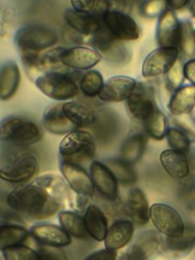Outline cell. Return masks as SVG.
I'll list each match as a JSON object with an SVG mask.
<instances>
[{"instance_id": "6da1fadb", "label": "cell", "mask_w": 195, "mask_h": 260, "mask_svg": "<svg viewBox=\"0 0 195 260\" xmlns=\"http://www.w3.org/2000/svg\"><path fill=\"white\" fill-rule=\"evenodd\" d=\"M7 205L34 219H45L56 214L61 202L51 197L41 187L29 184L12 190L6 198Z\"/></svg>"}, {"instance_id": "7a4b0ae2", "label": "cell", "mask_w": 195, "mask_h": 260, "mask_svg": "<svg viewBox=\"0 0 195 260\" xmlns=\"http://www.w3.org/2000/svg\"><path fill=\"white\" fill-rule=\"evenodd\" d=\"M96 152L93 136L84 130L77 129L65 135L59 144L60 161L84 167L91 164Z\"/></svg>"}, {"instance_id": "3957f363", "label": "cell", "mask_w": 195, "mask_h": 260, "mask_svg": "<svg viewBox=\"0 0 195 260\" xmlns=\"http://www.w3.org/2000/svg\"><path fill=\"white\" fill-rule=\"evenodd\" d=\"M0 138L15 146H29L42 139V131L31 120L10 115L2 119L0 123Z\"/></svg>"}, {"instance_id": "277c9868", "label": "cell", "mask_w": 195, "mask_h": 260, "mask_svg": "<svg viewBox=\"0 0 195 260\" xmlns=\"http://www.w3.org/2000/svg\"><path fill=\"white\" fill-rule=\"evenodd\" d=\"M35 84L38 89L49 99L57 102H66L79 92V83L73 78L72 73L51 70L39 75Z\"/></svg>"}, {"instance_id": "5b68a950", "label": "cell", "mask_w": 195, "mask_h": 260, "mask_svg": "<svg viewBox=\"0 0 195 260\" xmlns=\"http://www.w3.org/2000/svg\"><path fill=\"white\" fill-rule=\"evenodd\" d=\"M58 40V34L43 24H26L19 27L14 35V43L18 50L38 53L52 49Z\"/></svg>"}, {"instance_id": "8992f818", "label": "cell", "mask_w": 195, "mask_h": 260, "mask_svg": "<svg viewBox=\"0 0 195 260\" xmlns=\"http://www.w3.org/2000/svg\"><path fill=\"white\" fill-rule=\"evenodd\" d=\"M150 219L158 233L166 237H178L185 231L181 214L165 203H154L150 206Z\"/></svg>"}, {"instance_id": "52a82bcc", "label": "cell", "mask_w": 195, "mask_h": 260, "mask_svg": "<svg viewBox=\"0 0 195 260\" xmlns=\"http://www.w3.org/2000/svg\"><path fill=\"white\" fill-rule=\"evenodd\" d=\"M38 172V158L30 152H24L14 157L8 165L2 166L0 177L8 183L21 184L32 179Z\"/></svg>"}, {"instance_id": "ba28073f", "label": "cell", "mask_w": 195, "mask_h": 260, "mask_svg": "<svg viewBox=\"0 0 195 260\" xmlns=\"http://www.w3.org/2000/svg\"><path fill=\"white\" fill-rule=\"evenodd\" d=\"M105 27L120 41H136L140 37V28L134 18L121 10L110 9L103 16Z\"/></svg>"}, {"instance_id": "9c48e42d", "label": "cell", "mask_w": 195, "mask_h": 260, "mask_svg": "<svg viewBox=\"0 0 195 260\" xmlns=\"http://www.w3.org/2000/svg\"><path fill=\"white\" fill-rule=\"evenodd\" d=\"M178 48L158 47L151 51L144 59L141 67L143 77H156L167 74L179 59Z\"/></svg>"}, {"instance_id": "30bf717a", "label": "cell", "mask_w": 195, "mask_h": 260, "mask_svg": "<svg viewBox=\"0 0 195 260\" xmlns=\"http://www.w3.org/2000/svg\"><path fill=\"white\" fill-rule=\"evenodd\" d=\"M137 85V81L130 76H112L105 81L98 98L106 103L126 102L136 90Z\"/></svg>"}, {"instance_id": "8fae6325", "label": "cell", "mask_w": 195, "mask_h": 260, "mask_svg": "<svg viewBox=\"0 0 195 260\" xmlns=\"http://www.w3.org/2000/svg\"><path fill=\"white\" fill-rule=\"evenodd\" d=\"M102 60V55L93 48L74 46L65 48L60 57V62L72 70H90Z\"/></svg>"}, {"instance_id": "7c38bea8", "label": "cell", "mask_w": 195, "mask_h": 260, "mask_svg": "<svg viewBox=\"0 0 195 260\" xmlns=\"http://www.w3.org/2000/svg\"><path fill=\"white\" fill-rule=\"evenodd\" d=\"M59 169L71 190L80 197L90 198L94 194V185L90 175L83 167L60 161Z\"/></svg>"}, {"instance_id": "4fadbf2b", "label": "cell", "mask_w": 195, "mask_h": 260, "mask_svg": "<svg viewBox=\"0 0 195 260\" xmlns=\"http://www.w3.org/2000/svg\"><path fill=\"white\" fill-rule=\"evenodd\" d=\"M164 238L154 230L140 232L127 253L135 260H151L160 251Z\"/></svg>"}, {"instance_id": "5bb4252c", "label": "cell", "mask_w": 195, "mask_h": 260, "mask_svg": "<svg viewBox=\"0 0 195 260\" xmlns=\"http://www.w3.org/2000/svg\"><path fill=\"white\" fill-rule=\"evenodd\" d=\"M89 175L94 188L108 200L118 198V181L109 167L100 160H93L89 165Z\"/></svg>"}, {"instance_id": "9a60e30c", "label": "cell", "mask_w": 195, "mask_h": 260, "mask_svg": "<svg viewBox=\"0 0 195 260\" xmlns=\"http://www.w3.org/2000/svg\"><path fill=\"white\" fill-rule=\"evenodd\" d=\"M181 36V21L173 9L166 10L157 20L155 39L158 47L178 48Z\"/></svg>"}, {"instance_id": "2e32d148", "label": "cell", "mask_w": 195, "mask_h": 260, "mask_svg": "<svg viewBox=\"0 0 195 260\" xmlns=\"http://www.w3.org/2000/svg\"><path fill=\"white\" fill-rule=\"evenodd\" d=\"M126 109L132 120L143 125L158 107L153 98L143 87L137 85L136 90L126 101Z\"/></svg>"}, {"instance_id": "e0dca14e", "label": "cell", "mask_w": 195, "mask_h": 260, "mask_svg": "<svg viewBox=\"0 0 195 260\" xmlns=\"http://www.w3.org/2000/svg\"><path fill=\"white\" fill-rule=\"evenodd\" d=\"M42 123L48 132L55 135H67L70 132L79 129L66 116L63 110V103H56L48 106L43 113Z\"/></svg>"}, {"instance_id": "ac0fdd59", "label": "cell", "mask_w": 195, "mask_h": 260, "mask_svg": "<svg viewBox=\"0 0 195 260\" xmlns=\"http://www.w3.org/2000/svg\"><path fill=\"white\" fill-rule=\"evenodd\" d=\"M30 236L40 245L51 247H66L72 242L71 236L60 225L38 223L30 228Z\"/></svg>"}, {"instance_id": "d6986e66", "label": "cell", "mask_w": 195, "mask_h": 260, "mask_svg": "<svg viewBox=\"0 0 195 260\" xmlns=\"http://www.w3.org/2000/svg\"><path fill=\"white\" fill-rule=\"evenodd\" d=\"M64 19L73 30L86 37L92 38L103 28L102 19L92 12H82L71 8L64 12Z\"/></svg>"}, {"instance_id": "ffe728a7", "label": "cell", "mask_w": 195, "mask_h": 260, "mask_svg": "<svg viewBox=\"0 0 195 260\" xmlns=\"http://www.w3.org/2000/svg\"><path fill=\"white\" fill-rule=\"evenodd\" d=\"M122 41L116 39L106 27L103 28L92 37L91 44L93 49H95L103 57L106 56L107 59L113 62H121L125 58L126 48L121 44Z\"/></svg>"}, {"instance_id": "44dd1931", "label": "cell", "mask_w": 195, "mask_h": 260, "mask_svg": "<svg viewBox=\"0 0 195 260\" xmlns=\"http://www.w3.org/2000/svg\"><path fill=\"white\" fill-rule=\"evenodd\" d=\"M195 247V226L188 224L185 231L178 237H166L160 252L170 257H182L187 255Z\"/></svg>"}, {"instance_id": "7402d4cb", "label": "cell", "mask_w": 195, "mask_h": 260, "mask_svg": "<svg viewBox=\"0 0 195 260\" xmlns=\"http://www.w3.org/2000/svg\"><path fill=\"white\" fill-rule=\"evenodd\" d=\"M126 212L131 221L144 225L150 219V207L146 195L140 188H132L126 201Z\"/></svg>"}, {"instance_id": "603a6c76", "label": "cell", "mask_w": 195, "mask_h": 260, "mask_svg": "<svg viewBox=\"0 0 195 260\" xmlns=\"http://www.w3.org/2000/svg\"><path fill=\"white\" fill-rule=\"evenodd\" d=\"M32 184L41 187L51 197L60 202L68 201L71 198V188L63 176L53 173L44 174L35 179Z\"/></svg>"}, {"instance_id": "cb8c5ba5", "label": "cell", "mask_w": 195, "mask_h": 260, "mask_svg": "<svg viewBox=\"0 0 195 260\" xmlns=\"http://www.w3.org/2000/svg\"><path fill=\"white\" fill-rule=\"evenodd\" d=\"M134 222L129 219H118L108 230L105 238V247L110 250H119L125 247L132 239Z\"/></svg>"}, {"instance_id": "d4e9b609", "label": "cell", "mask_w": 195, "mask_h": 260, "mask_svg": "<svg viewBox=\"0 0 195 260\" xmlns=\"http://www.w3.org/2000/svg\"><path fill=\"white\" fill-rule=\"evenodd\" d=\"M159 161L164 170L175 179H184L190 173L189 159L183 152L166 149L160 152Z\"/></svg>"}, {"instance_id": "484cf974", "label": "cell", "mask_w": 195, "mask_h": 260, "mask_svg": "<svg viewBox=\"0 0 195 260\" xmlns=\"http://www.w3.org/2000/svg\"><path fill=\"white\" fill-rule=\"evenodd\" d=\"M83 218L88 236L98 242L105 241L109 226L104 211L98 205L88 204L84 209Z\"/></svg>"}, {"instance_id": "4316f807", "label": "cell", "mask_w": 195, "mask_h": 260, "mask_svg": "<svg viewBox=\"0 0 195 260\" xmlns=\"http://www.w3.org/2000/svg\"><path fill=\"white\" fill-rule=\"evenodd\" d=\"M20 83V71L17 63L13 60L4 62L0 69V99L10 100L17 91Z\"/></svg>"}, {"instance_id": "83f0119b", "label": "cell", "mask_w": 195, "mask_h": 260, "mask_svg": "<svg viewBox=\"0 0 195 260\" xmlns=\"http://www.w3.org/2000/svg\"><path fill=\"white\" fill-rule=\"evenodd\" d=\"M195 108V85H183L173 93L168 109L174 116L189 114Z\"/></svg>"}, {"instance_id": "f1b7e54d", "label": "cell", "mask_w": 195, "mask_h": 260, "mask_svg": "<svg viewBox=\"0 0 195 260\" xmlns=\"http://www.w3.org/2000/svg\"><path fill=\"white\" fill-rule=\"evenodd\" d=\"M63 110L69 120L78 128L87 127L95 123L96 115L87 105L80 102H65Z\"/></svg>"}, {"instance_id": "f546056e", "label": "cell", "mask_w": 195, "mask_h": 260, "mask_svg": "<svg viewBox=\"0 0 195 260\" xmlns=\"http://www.w3.org/2000/svg\"><path fill=\"white\" fill-rule=\"evenodd\" d=\"M146 140L142 133L135 132L129 135L120 147V158L129 165L136 164L144 153Z\"/></svg>"}, {"instance_id": "4dcf8cb0", "label": "cell", "mask_w": 195, "mask_h": 260, "mask_svg": "<svg viewBox=\"0 0 195 260\" xmlns=\"http://www.w3.org/2000/svg\"><path fill=\"white\" fill-rule=\"evenodd\" d=\"M58 219L60 225L72 237L77 239H83L88 234L85 228L84 218L75 211L62 210L58 213Z\"/></svg>"}, {"instance_id": "1f68e13d", "label": "cell", "mask_w": 195, "mask_h": 260, "mask_svg": "<svg viewBox=\"0 0 195 260\" xmlns=\"http://www.w3.org/2000/svg\"><path fill=\"white\" fill-rule=\"evenodd\" d=\"M28 237V231L21 225L2 224L0 226V250L6 247L24 244Z\"/></svg>"}, {"instance_id": "d6a6232c", "label": "cell", "mask_w": 195, "mask_h": 260, "mask_svg": "<svg viewBox=\"0 0 195 260\" xmlns=\"http://www.w3.org/2000/svg\"><path fill=\"white\" fill-rule=\"evenodd\" d=\"M105 164L112 171L117 181L123 185H132L134 184L138 177L132 166L123 159L119 158H108Z\"/></svg>"}, {"instance_id": "836d02e7", "label": "cell", "mask_w": 195, "mask_h": 260, "mask_svg": "<svg viewBox=\"0 0 195 260\" xmlns=\"http://www.w3.org/2000/svg\"><path fill=\"white\" fill-rule=\"evenodd\" d=\"M143 127L145 132L155 140L164 139L170 128L167 117L159 108L143 123Z\"/></svg>"}, {"instance_id": "e575fe53", "label": "cell", "mask_w": 195, "mask_h": 260, "mask_svg": "<svg viewBox=\"0 0 195 260\" xmlns=\"http://www.w3.org/2000/svg\"><path fill=\"white\" fill-rule=\"evenodd\" d=\"M180 56L193 59L195 56V28L188 20L181 21V36L178 46Z\"/></svg>"}, {"instance_id": "d590c367", "label": "cell", "mask_w": 195, "mask_h": 260, "mask_svg": "<svg viewBox=\"0 0 195 260\" xmlns=\"http://www.w3.org/2000/svg\"><path fill=\"white\" fill-rule=\"evenodd\" d=\"M104 84V77L100 71L87 70L80 78L79 89L85 96L94 98L99 96Z\"/></svg>"}, {"instance_id": "8d00e7d4", "label": "cell", "mask_w": 195, "mask_h": 260, "mask_svg": "<svg viewBox=\"0 0 195 260\" xmlns=\"http://www.w3.org/2000/svg\"><path fill=\"white\" fill-rule=\"evenodd\" d=\"M1 254L4 260H42L39 252L25 244L6 247Z\"/></svg>"}, {"instance_id": "74e56055", "label": "cell", "mask_w": 195, "mask_h": 260, "mask_svg": "<svg viewBox=\"0 0 195 260\" xmlns=\"http://www.w3.org/2000/svg\"><path fill=\"white\" fill-rule=\"evenodd\" d=\"M166 138L171 149L183 152L185 154L189 152L191 139L179 127H170L167 132Z\"/></svg>"}, {"instance_id": "f35d334b", "label": "cell", "mask_w": 195, "mask_h": 260, "mask_svg": "<svg viewBox=\"0 0 195 260\" xmlns=\"http://www.w3.org/2000/svg\"><path fill=\"white\" fill-rule=\"evenodd\" d=\"M168 0H143L140 5V13L146 18H155L168 10Z\"/></svg>"}, {"instance_id": "ab89813d", "label": "cell", "mask_w": 195, "mask_h": 260, "mask_svg": "<svg viewBox=\"0 0 195 260\" xmlns=\"http://www.w3.org/2000/svg\"><path fill=\"white\" fill-rule=\"evenodd\" d=\"M185 79V74H184V63L182 60L179 58L177 62L174 64V66L169 70L167 73V81L168 84L174 89L177 90L181 86H183V82Z\"/></svg>"}, {"instance_id": "60d3db41", "label": "cell", "mask_w": 195, "mask_h": 260, "mask_svg": "<svg viewBox=\"0 0 195 260\" xmlns=\"http://www.w3.org/2000/svg\"><path fill=\"white\" fill-rule=\"evenodd\" d=\"M42 260H67L65 253L58 247L40 245L37 249Z\"/></svg>"}, {"instance_id": "b9f144b4", "label": "cell", "mask_w": 195, "mask_h": 260, "mask_svg": "<svg viewBox=\"0 0 195 260\" xmlns=\"http://www.w3.org/2000/svg\"><path fill=\"white\" fill-rule=\"evenodd\" d=\"M0 34L1 37L4 38L6 34L9 32V29L11 27L12 21H13V13L9 7L2 6L1 8V17H0Z\"/></svg>"}, {"instance_id": "7bdbcfd3", "label": "cell", "mask_w": 195, "mask_h": 260, "mask_svg": "<svg viewBox=\"0 0 195 260\" xmlns=\"http://www.w3.org/2000/svg\"><path fill=\"white\" fill-rule=\"evenodd\" d=\"M117 251L105 248L89 254L84 260H117Z\"/></svg>"}, {"instance_id": "ee69618b", "label": "cell", "mask_w": 195, "mask_h": 260, "mask_svg": "<svg viewBox=\"0 0 195 260\" xmlns=\"http://www.w3.org/2000/svg\"><path fill=\"white\" fill-rule=\"evenodd\" d=\"M183 202L187 209L191 212H195V185L189 186L182 193Z\"/></svg>"}, {"instance_id": "f6af8a7d", "label": "cell", "mask_w": 195, "mask_h": 260, "mask_svg": "<svg viewBox=\"0 0 195 260\" xmlns=\"http://www.w3.org/2000/svg\"><path fill=\"white\" fill-rule=\"evenodd\" d=\"M72 8L82 12H92L96 0H70Z\"/></svg>"}, {"instance_id": "bcb514c9", "label": "cell", "mask_w": 195, "mask_h": 260, "mask_svg": "<svg viewBox=\"0 0 195 260\" xmlns=\"http://www.w3.org/2000/svg\"><path fill=\"white\" fill-rule=\"evenodd\" d=\"M184 74L185 78L195 85V59H189L184 63Z\"/></svg>"}, {"instance_id": "7dc6e473", "label": "cell", "mask_w": 195, "mask_h": 260, "mask_svg": "<svg viewBox=\"0 0 195 260\" xmlns=\"http://www.w3.org/2000/svg\"><path fill=\"white\" fill-rule=\"evenodd\" d=\"M189 1L190 0H168L169 7L170 9H173V10L182 9L189 3Z\"/></svg>"}, {"instance_id": "c3c4849f", "label": "cell", "mask_w": 195, "mask_h": 260, "mask_svg": "<svg viewBox=\"0 0 195 260\" xmlns=\"http://www.w3.org/2000/svg\"><path fill=\"white\" fill-rule=\"evenodd\" d=\"M118 260H135V259H133L127 252H125V253H123V254L119 257Z\"/></svg>"}, {"instance_id": "681fc988", "label": "cell", "mask_w": 195, "mask_h": 260, "mask_svg": "<svg viewBox=\"0 0 195 260\" xmlns=\"http://www.w3.org/2000/svg\"><path fill=\"white\" fill-rule=\"evenodd\" d=\"M190 10H191V12L193 13V15H195V0L192 1L191 5H190Z\"/></svg>"}]
</instances>
